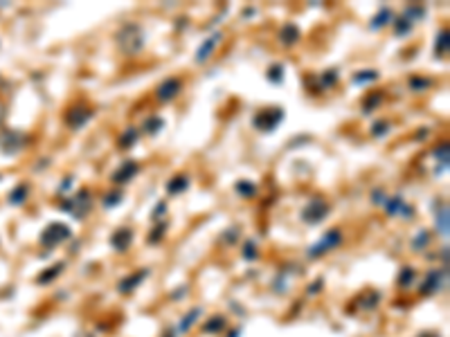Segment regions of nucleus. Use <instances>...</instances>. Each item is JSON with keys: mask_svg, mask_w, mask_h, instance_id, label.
Instances as JSON below:
<instances>
[{"mask_svg": "<svg viewBox=\"0 0 450 337\" xmlns=\"http://www.w3.org/2000/svg\"><path fill=\"white\" fill-rule=\"evenodd\" d=\"M390 20H392V12H390V9H380L378 16L374 18V23H372V29H380L383 25L390 23Z\"/></svg>", "mask_w": 450, "mask_h": 337, "instance_id": "17", "label": "nucleus"}, {"mask_svg": "<svg viewBox=\"0 0 450 337\" xmlns=\"http://www.w3.org/2000/svg\"><path fill=\"white\" fill-rule=\"evenodd\" d=\"M158 126H162V119H160V117L149 119V122H146V133H158Z\"/></svg>", "mask_w": 450, "mask_h": 337, "instance_id": "31", "label": "nucleus"}, {"mask_svg": "<svg viewBox=\"0 0 450 337\" xmlns=\"http://www.w3.org/2000/svg\"><path fill=\"white\" fill-rule=\"evenodd\" d=\"M446 283V270H434L426 277V281L421 283V292L423 295H432V292H439Z\"/></svg>", "mask_w": 450, "mask_h": 337, "instance_id": "5", "label": "nucleus"}, {"mask_svg": "<svg viewBox=\"0 0 450 337\" xmlns=\"http://www.w3.org/2000/svg\"><path fill=\"white\" fill-rule=\"evenodd\" d=\"M385 207H387V214H398V211H401L403 216H412V207H408V205H405V200L401 196L390 198Z\"/></svg>", "mask_w": 450, "mask_h": 337, "instance_id": "11", "label": "nucleus"}, {"mask_svg": "<svg viewBox=\"0 0 450 337\" xmlns=\"http://www.w3.org/2000/svg\"><path fill=\"white\" fill-rule=\"evenodd\" d=\"M281 119H284L281 108H268V111H261V115L254 117V126H259L261 131H273Z\"/></svg>", "mask_w": 450, "mask_h": 337, "instance_id": "4", "label": "nucleus"}, {"mask_svg": "<svg viewBox=\"0 0 450 337\" xmlns=\"http://www.w3.org/2000/svg\"><path fill=\"white\" fill-rule=\"evenodd\" d=\"M279 38H281V43L284 45H293V43H297V38H299V29L295 27V25H284L281 27V32H279Z\"/></svg>", "mask_w": 450, "mask_h": 337, "instance_id": "14", "label": "nucleus"}, {"mask_svg": "<svg viewBox=\"0 0 450 337\" xmlns=\"http://www.w3.org/2000/svg\"><path fill=\"white\" fill-rule=\"evenodd\" d=\"M268 79L273 83H279L281 79H284V65H279V63H275L273 68L268 70Z\"/></svg>", "mask_w": 450, "mask_h": 337, "instance_id": "21", "label": "nucleus"}, {"mask_svg": "<svg viewBox=\"0 0 450 337\" xmlns=\"http://www.w3.org/2000/svg\"><path fill=\"white\" fill-rule=\"evenodd\" d=\"M23 193H25V187H20L16 193H14V203H20V198H23Z\"/></svg>", "mask_w": 450, "mask_h": 337, "instance_id": "37", "label": "nucleus"}, {"mask_svg": "<svg viewBox=\"0 0 450 337\" xmlns=\"http://www.w3.org/2000/svg\"><path fill=\"white\" fill-rule=\"evenodd\" d=\"M228 328V321H225V317H221V315H216V317H212L210 321H207V326H205V333H221Z\"/></svg>", "mask_w": 450, "mask_h": 337, "instance_id": "16", "label": "nucleus"}, {"mask_svg": "<svg viewBox=\"0 0 450 337\" xmlns=\"http://www.w3.org/2000/svg\"><path fill=\"white\" fill-rule=\"evenodd\" d=\"M376 76H378V75H376V72H374V70H369V72H360V75H358V76H353V83H365V81H374Z\"/></svg>", "mask_w": 450, "mask_h": 337, "instance_id": "29", "label": "nucleus"}, {"mask_svg": "<svg viewBox=\"0 0 450 337\" xmlns=\"http://www.w3.org/2000/svg\"><path fill=\"white\" fill-rule=\"evenodd\" d=\"M198 317H200V308H194L192 313H187V315H185V319L180 321V331H187L189 326H192L194 321L198 319Z\"/></svg>", "mask_w": 450, "mask_h": 337, "instance_id": "19", "label": "nucleus"}, {"mask_svg": "<svg viewBox=\"0 0 450 337\" xmlns=\"http://www.w3.org/2000/svg\"><path fill=\"white\" fill-rule=\"evenodd\" d=\"M187 187H189V178H187V175H178V178L169 180V185H167V191H169V193H182Z\"/></svg>", "mask_w": 450, "mask_h": 337, "instance_id": "15", "label": "nucleus"}, {"mask_svg": "<svg viewBox=\"0 0 450 337\" xmlns=\"http://www.w3.org/2000/svg\"><path fill=\"white\" fill-rule=\"evenodd\" d=\"M430 86V81H423V79H412V88H428Z\"/></svg>", "mask_w": 450, "mask_h": 337, "instance_id": "36", "label": "nucleus"}, {"mask_svg": "<svg viewBox=\"0 0 450 337\" xmlns=\"http://www.w3.org/2000/svg\"><path fill=\"white\" fill-rule=\"evenodd\" d=\"M448 52V32H444V34H439V41H437V54L441 56V54Z\"/></svg>", "mask_w": 450, "mask_h": 337, "instance_id": "27", "label": "nucleus"}, {"mask_svg": "<svg viewBox=\"0 0 450 337\" xmlns=\"http://www.w3.org/2000/svg\"><path fill=\"white\" fill-rule=\"evenodd\" d=\"M180 88H182V83H180V79H167L164 83H160L158 86V90H156V97L160 99V101H169V99H174L176 94L180 93Z\"/></svg>", "mask_w": 450, "mask_h": 337, "instance_id": "7", "label": "nucleus"}, {"mask_svg": "<svg viewBox=\"0 0 450 337\" xmlns=\"http://www.w3.org/2000/svg\"><path fill=\"white\" fill-rule=\"evenodd\" d=\"M218 43H221V34L210 36V38H207V41L198 47V52H196V61H198V63H203L205 58H210L212 52H214V47H216Z\"/></svg>", "mask_w": 450, "mask_h": 337, "instance_id": "9", "label": "nucleus"}, {"mask_svg": "<svg viewBox=\"0 0 450 337\" xmlns=\"http://www.w3.org/2000/svg\"><path fill=\"white\" fill-rule=\"evenodd\" d=\"M380 99H383V97H380V94H374V97H372V99H369V101H367V106H365V108H367V111H372V108H374V106L378 104Z\"/></svg>", "mask_w": 450, "mask_h": 337, "instance_id": "35", "label": "nucleus"}, {"mask_svg": "<svg viewBox=\"0 0 450 337\" xmlns=\"http://www.w3.org/2000/svg\"><path fill=\"white\" fill-rule=\"evenodd\" d=\"M327 76H322V81H324V86H329V83H335V79H338V72L335 70H329L324 72Z\"/></svg>", "mask_w": 450, "mask_h": 337, "instance_id": "34", "label": "nucleus"}, {"mask_svg": "<svg viewBox=\"0 0 450 337\" xmlns=\"http://www.w3.org/2000/svg\"><path fill=\"white\" fill-rule=\"evenodd\" d=\"M90 117H93V111H88V108H72V111L65 115V119H68V124H70L72 128H81Z\"/></svg>", "mask_w": 450, "mask_h": 337, "instance_id": "8", "label": "nucleus"}, {"mask_svg": "<svg viewBox=\"0 0 450 337\" xmlns=\"http://www.w3.org/2000/svg\"><path fill=\"white\" fill-rule=\"evenodd\" d=\"M135 173H137V162H124L122 168H119V171L113 175V180L119 182V185H124V182L131 180Z\"/></svg>", "mask_w": 450, "mask_h": 337, "instance_id": "12", "label": "nucleus"}, {"mask_svg": "<svg viewBox=\"0 0 450 337\" xmlns=\"http://www.w3.org/2000/svg\"><path fill=\"white\" fill-rule=\"evenodd\" d=\"M144 279H146V270H142V272H137V274H131L129 279H124L122 283H119V290H122V292L135 290V288H137V285H140Z\"/></svg>", "mask_w": 450, "mask_h": 337, "instance_id": "13", "label": "nucleus"}, {"mask_svg": "<svg viewBox=\"0 0 450 337\" xmlns=\"http://www.w3.org/2000/svg\"><path fill=\"white\" fill-rule=\"evenodd\" d=\"M243 259H248V261L257 259V245H254V241H246L243 243Z\"/></svg>", "mask_w": 450, "mask_h": 337, "instance_id": "22", "label": "nucleus"}, {"mask_svg": "<svg viewBox=\"0 0 450 337\" xmlns=\"http://www.w3.org/2000/svg\"><path fill=\"white\" fill-rule=\"evenodd\" d=\"M394 25H396V34H398V36H401V34H408L410 29H412V18L403 16V18H398Z\"/></svg>", "mask_w": 450, "mask_h": 337, "instance_id": "20", "label": "nucleus"}, {"mask_svg": "<svg viewBox=\"0 0 450 337\" xmlns=\"http://www.w3.org/2000/svg\"><path fill=\"white\" fill-rule=\"evenodd\" d=\"M131 241H133V232L131 229H119V232H115V236H113V247H115L117 252H126L129 250Z\"/></svg>", "mask_w": 450, "mask_h": 337, "instance_id": "10", "label": "nucleus"}, {"mask_svg": "<svg viewBox=\"0 0 450 337\" xmlns=\"http://www.w3.org/2000/svg\"><path fill=\"white\" fill-rule=\"evenodd\" d=\"M428 243H430V232H419L416 239L412 241V247H414V250H421V247H426Z\"/></svg>", "mask_w": 450, "mask_h": 337, "instance_id": "23", "label": "nucleus"}, {"mask_svg": "<svg viewBox=\"0 0 450 337\" xmlns=\"http://www.w3.org/2000/svg\"><path fill=\"white\" fill-rule=\"evenodd\" d=\"M119 200H122V196H119V193H111V196H106L104 207H115V205H119Z\"/></svg>", "mask_w": 450, "mask_h": 337, "instance_id": "32", "label": "nucleus"}, {"mask_svg": "<svg viewBox=\"0 0 450 337\" xmlns=\"http://www.w3.org/2000/svg\"><path fill=\"white\" fill-rule=\"evenodd\" d=\"M412 279H414V270H412V267H405L403 272H401V277H398V283H401V285H410V283H412Z\"/></svg>", "mask_w": 450, "mask_h": 337, "instance_id": "28", "label": "nucleus"}, {"mask_svg": "<svg viewBox=\"0 0 450 337\" xmlns=\"http://www.w3.org/2000/svg\"><path fill=\"white\" fill-rule=\"evenodd\" d=\"M387 131H390V124H387V122H376L374 128H372V133H374L376 137H383Z\"/></svg>", "mask_w": 450, "mask_h": 337, "instance_id": "30", "label": "nucleus"}, {"mask_svg": "<svg viewBox=\"0 0 450 337\" xmlns=\"http://www.w3.org/2000/svg\"><path fill=\"white\" fill-rule=\"evenodd\" d=\"M340 241H342V234H340V229H331V232L324 234V239H322L320 243L311 247L309 256H311V259H317V256H322V252H327V250H331V247H335V245H340Z\"/></svg>", "mask_w": 450, "mask_h": 337, "instance_id": "3", "label": "nucleus"}, {"mask_svg": "<svg viewBox=\"0 0 450 337\" xmlns=\"http://www.w3.org/2000/svg\"><path fill=\"white\" fill-rule=\"evenodd\" d=\"M236 191H239L241 196L250 198V196H254V191H257V187L252 185V182H248V180H241V182H236Z\"/></svg>", "mask_w": 450, "mask_h": 337, "instance_id": "18", "label": "nucleus"}, {"mask_svg": "<svg viewBox=\"0 0 450 337\" xmlns=\"http://www.w3.org/2000/svg\"><path fill=\"white\" fill-rule=\"evenodd\" d=\"M437 225H439V229H441V234H448V207H444V211L439 214V218H437Z\"/></svg>", "mask_w": 450, "mask_h": 337, "instance_id": "24", "label": "nucleus"}, {"mask_svg": "<svg viewBox=\"0 0 450 337\" xmlns=\"http://www.w3.org/2000/svg\"><path fill=\"white\" fill-rule=\"evenodd\" d=\"M61 270H63V263H61V265H57V267H52V270H47V274H43L39 281H41V283H50L52 279H57Z\"/></svg>", "mask_w": 450, "mask_h": 337, "instance_id": "26", "label": "nucleus"}, {"mask_svg": "<svg viewBox=\"0 0 450 337\" xmlns=\"http://www.w3.org/2000/svg\"><path fill=\"white\" fill-rule=\"evenodd\" d=\"M70 239V229L65 225H59V223H54V225L47 227V232L43 234V243H47L50 247L57 243H61V241H68Z\"/></svg>", "mask_w": 450, "mask_h": 337, "instance_id": "6", "label": "nucleus"}, {"mask_svg": "<svg viewBox=\"0 0 450 337\" xmlns=\"http://www.w3.org/2000/svg\"><path fill=\"white\" fill-rule=\"evenodd\" d=\"M329 214V205L324 203V200H311L309 205L304 207V211H302V218H304L306 223H322L324 218H327Z\"/></svg>", "mask_w": 450, "mask_h": 337, "instance_id": "2", "label": "nucleus"}, {"mask_svg": "<svg viewBox=\"0 0 450 337\" xmlns=\"http://www.w3.org/2000/svg\"><path fill=\"white\" fill-rule=\"evenodd\" d=\"M421 337H437L434 333H426V335H421Z\"/></svg>", "mask_w": 450, "mask_h": 337, "instance_id": "38", "label": "nucleus"}, {"mask_svg": "<svg viewBox=\"0 0 450 337\" xmlns=\"http://www.w3.org/2000/svg\"><path fill=\"white\" fill-rule=\"evenodd\" d=\"M167 229V223H162V225L156 229V232H151V239H149V243H158L160 239H162V232Z\"/></svg>", "mask_w": 450, "mask_h": 337, "instance_id": "33", "label": "nucleus"}, {"mask_svg": "<svg viewBox=\"0 0 450 337\" xmlns=\"http://www.w3.org/2000/svg\"><path fill=\"white\" fill-rule=\"evenodd\" d=\"M137 140V133H135V128H129V131H124V135H122V146L124 149H129L133 142Z\"/></svg>", "mask_w": 450, "mask_h": 337, "instance_id": "25", "label": "nucleus"}, {"mask_svg": "<svg viewBox=\"0 0 450 337\" xmlns=\"http://www.w3.org/2000/svg\"><path fill=\"white\" fill-rule=\"evenodd\" d=\"M117 45L124 54H135L140 52L142 45H144V36H142L140 27L137 25H124L117 34Z\"/></svg>", "mask_w": 450, "mask_h": 337, "instance_id": "1", "label": "nucleus"}]
</instances>
